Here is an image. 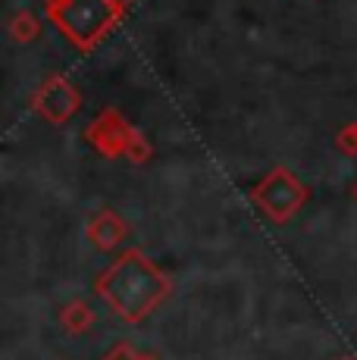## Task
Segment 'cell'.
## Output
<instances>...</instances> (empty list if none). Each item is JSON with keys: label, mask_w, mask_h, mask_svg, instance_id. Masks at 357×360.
I'll return each instance as SVG.
<instances>
[{"label": "cell", "mask_w": 357, "mask_h": 360, "mask_svg": "<svg viewBox=\"0 0 357 360\" xmlns=\"http://www.w3.org/2000/svg\"><path fill=\"white\" fill-rule=\"evenodd\" d=\"M94 292L126 323L138 326L167 301V295L173 292V282L154 260L144 257L138 248H126L100 273V279L94 282Z\"/></svg>", "instance_id": "1"}, {"label": "cell", "mask_w": 357, "mask_h": 360, "mask_svg": "<svg viewBox=\"0 0 357 360\" xmlns=\"http://www.w3.org/2000/svg\"><path fill=\"white\" fill-rule=\"evenodd\" d=\"M44 13L79 51H94L126 16L116 0H44Z\"/></svg>", "instance_id": "2"}, {"label": "cell", "mask_w": 357, "mask_h": 360, "mask_svg": "<svg viewBox=\"0 0 357 360\" xmlns=\"http://www.w3.org/2000/svg\"><path fill=\"white\" fill-rule=\"evenodd\" d=\"M251 198H254V204L273 219V223H288V219L307 204L311 191H307L304 182L294 179L292 169L276 166V169H270L257 185H254Z\"/></svg>", "instance_id": "3"}, {"label": "cell", "mask_w": 357, "mask_h": 360, "mask_svg": "<svg viewBox=\"0 0 357 360\" xmlns=\"http://www.w3.org/2000/svg\"><path fill=\"white\" fill-rule=\"evenodd\" d=\"M79 107H82L79 88L60 72L47 75L35 88V94H32V110H35L41 120L51 122V126H66L79 113Z\"/></svg>", "instance_id": "4"}, {"label": "cell", "mask_w": 357, "mask_h": 360, "mask_svg": "<svg viewBox=\"0 0 357 360\" xmlns=\"http://www.w3.org/2000/svg\"><path fill=\"white\" fill-rule=\"evenodd\" d=\"M129 135H132V126L126 122V116L119 110L107 107L104 113H98L91 120V126L85 129V138L100 157H126L129 148Z\"/></svg>", "instance_id": "5"}, {"label": "cell", "mask_w": 357, "mask_h": 360, "mask_svg": "<svg viewBox=\"0 0 357 360\" xmlns=\"http://www.w3.org/2000/svg\"><path fill=\"white\" fill-rule=\"evenodd\" d=\"M85 235H88V241H91L94 248H100V251H110V248H119L122 241H126L129 226L122 223L119 213L100 210V213H94V217H91V223H88Z\"/></svg>", "instance_id": "6"}, {"label": "cell", "mask_w": 357, "mask_h": 360, "mask_svg": "<svg viewBox=\"0 0 357 360\" xmlns=\"http://www.w3.org/2000/svg\"><path fill=\"white\" fill-rule=\"evenodd\" d=\"M38 34H41V19L32 10H19L10 19V38L16 44H32V41H38Z\"/></svg>", "instance_id": "7"}, {"label": "cell", "mask_w": 357, "mask_h": 360, "mask_svg": "<svg viewBox=\"0 0 357 360\" xmlns=\"http://www.w3.org/2000/svg\"><path fill=\"white\" fill-rule=\"evenodd\" d=\"M91 323H94V314L85 301H75L63 310V329L66 332H85Z\"/></svg>", "instance_id": "8"}, {"label": "cell", "mask_w": 357, "mask_h": 360, "mask_svg": "<svg viewBox=\"0 0 357 360\" xmlns=\"http://www.w3.org/2000/svg\"><path fill=\"white\" fill-rule=\"evenodd\" d=\"M150 154H154V150H150V141H148V138L141 135L138 129H132V135H129V148H126V157H129V160H132V163H144V160H148Z\"/></svg>", "instance_id": "9"}, {"label": "cell", "mask_w": 357, "mask_h": 360, "mask_svg": "<svg viewBox=\"0 0 357 360\" xmlns=\"http://www.w3.org/2000/svg\"><path fill=\"white\" fill-rule=\"evenodd\" d=\"M335 144H339L342 154L357 157V122H348L345 129H339V135H335Z\"/></svg>", "instance_id": "10"}, {"label": "cell", "mask_w": 357, "mask_h": 360, "mask_svg": "<svg viewBox=\"0 0 357 360\" xmlns=\"http://www.w3.org/2000/svg\"><path fill=\"white\" fill-rule=\"evenodd\" d=\"M132 354H135V348L132 345H116L113 351L104 357V360H132Z\"/></svg>", "instance_id": "11"}, {"label": "cell", "mask_w": 357, "mask_h": 360, "mask_svg": "<svg viewBox=\"0 0 357 360\" xmlns=\"http://www.w3.org/2000/svg\"><path fill=\"white\" fill-rule=\"evenodd\" d=\"M116 4H119V6H122V10H129V6H132V4H135V0H116Z\"/></svg>", "instance_id": "12"}, {"label": "cell", "mask_w": 357, "mask_h": 360, "mask_svg": "<svg viewBox=\"0 0 357 360\" xmlns=\"http://www.w3.org/2000/svg\"><path fill=\"white\" fill-rule=\"evenodd\" d=\"M339 360H357V357H339Z\"/></svg>", "instance_id": "13"}, {"label": "cell", "mask_w": 357, "mask_h": 360, "mask_svg": "<svg viewBox=\"0 0 357 360\" xmlns=\"http://www.w3.org/2000/svg\"><path fill=\"white\" fill-rule=\"evenodd\" d=\"M354 198H357V185H354Z\"/></svg>", "instance_id": "14"}]
</instances>
